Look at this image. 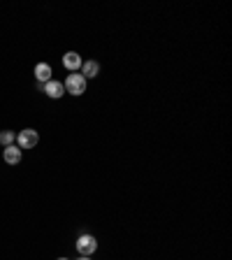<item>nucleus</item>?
Instances as JSON below:
<instances>
[{
	"label": "nucleus",
	"instance_id": "nucleus-1",
	"mask_svg": "<svg viewBox=\"0 0 232 260\" xmlns=\"http://www.w3.org/2000/svg\"><path fill=\"white\" fill-rule=\"evenodd\" d=\"M63 86H65V93H70V95L86 93V79H84L81 74H77V72L67 74V79L63 81Z\"/></svg>",
	"mask_w": 232,
	"mask_h": 260
},
{
	"label": "nucleus",
	"instance_id": "nucleus-2",
	"mask_svg": "<svg viewBox=\"0 0 232 260\" xmlns=\"http://www.w3.org/2000/svg\"><path fill=\"white\" fill-rule=\"evenodd\" d=\"M37 142H40V135H37V130H33V128H23L19 135H16V147L23 151V149H33L37 147Z\"/></svg>",
	"mask_w": 232,
	"mask_h": 260
},
{
	"label": "nucleus",
	"instance_id": "nucleus-3",
	"mask_svg": "<svg viewBox=\"0 0 232 260\" xmlns=\"http://www.w3.org/2000/svg\"><path fill=\"white\" fill-rule=\"evenodd\" d=\"M77 251H79V256H86V258H91L95 251H98V240L93 237V235H79V240H77Z\"/></svg>",
	"mask_w": 232,
	"mask_h": 260
},
{
	"label": "nucleus",
	"instance_id": "nucleus-4",
	"mask_svg": "<svg viewBox=\"0 0 232 260\" xmlns=\"http://www.w3.org/2000/svg\"><path fill=\"white\" fill-rule=\"evenodd\" d=\"M40 86H42V91L51 98V100H60V98L65 95V86H63V81L51 79V81H46V84H40Z\"/></svg>",
	"mask_w": 232,
	"mask_h": 260
},
{
	"label": "nucleus",
	"instance_id": "nucleus-5",
	"mask_svg": "<svg viewBox=\"0 0 232 260\" xmlns=\"http://www.w3.org/2000/svg\"><path fill=\"white\" fill-rule=\"evenodd\" d=\"M81 63H84V58H81L77 51H67L65 56H63V67L70 70V72H77L81 67Z\"/></svg>",
	"mask_w": 232,
	"mask_h": 260
},
{
	"label": "nucleus",
	"instance_id": "nucleus-6",
	"mask_svg": "<svg viewBox=\"0 0 232 260\" xmlns=\"http://www.w3.org/2000/svg\"><path fill=\"white\" fill-rule=\"evenodd\" d=\"M21 156H23V151H21L16 144H9V147H5V151H2V158H5L7 165H19Z\"/></svg>",
	"mask_w": 232,
	"mask_h": 260
},
{
	"label": "nucleus",
	"instance_id": "nucleus-7",
	"mask_svg": "<svg viewBox=\"0 0 232 260\" xmlns=\"http://www.w3.org/2000/svg\"><path fill=\"white\" fill-rule=\"evenodd\" d=\"M100 74V63L98 60H84V63H81V77H84V79H95V77H98Z\"/></svg>",
	"mask_w": 232,
	"mask_h": 260
},
{
	"label": "nucleus",
	"instance_id": "nucleus-8",
	"mask_svg": "<svg viewBox=\"0 0 232 260\" xmlns=\"http://www.w3.org/2000/svg\"><path fill=\"white\" fill-rule=\"evenodd\" d=\"M53 70H51V65L49 63H37L35 65V79L40 81V84H46V81H51L53 77Z\"/></svg>",
	"mask_w": 232,
	"mask_h": 260
},
{
	"label": "nucleus",
	"instance_id": "nucleus-9",
	"mask_svg": "<svg viewBox=\"0 0 232 260\" xmlns=\"http://www.w3.org/2000/svg\"><path fill=\"white\" fill-rule=\"evenodd\" d=\"M14 142H16L14 130H2V133H0V144H2V147H9V144H14Z\"/></svg>",
	"mask_w": 232,
	"mask_h": 260
},
{
	"label": "nucleus",
	"instance_id": "nucleus-10",
	"mask_svg": "<svg viewBox=\"0 0 232 260\" xmlns=\"http://www.w3.org/2000/svg\"><path fill=\"white\" fill-rule=\"evenodd\" d=\"M79 260H91V258H86V256H81V258Z\"/></svg>",
	"mask_w": 232,
	"mask_h": 260
},
{
	"label": "nucleus",
	"instance_id": "nucleus-11",
	"mask_svg": "<svg viewBox=\"0 0 232 260\" xmlns=\"http://www.w3.org/2000/svg\"><path fill=\"white\" fill-rule=\"evenodd\" d=\"M58 260H67V258H58Z\"/></svg>",
	"mask_w": 232,
	"mask_h": 260
}]
</instances>
